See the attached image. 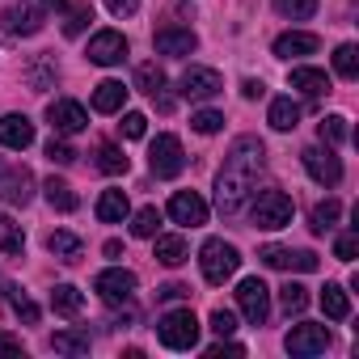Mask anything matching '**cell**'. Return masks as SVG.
<instances>
[{"label":"cell","instance_id":"cell-1","mask_svg":"<svg viewBox=\"0 0 359 359\" xmlns=\"http://www.w3.org/2000/svg\"><path fill=\"white\" fill-rule=\"evenodd\" d=\"M262 156H266V148H262L254 135H241V140L233 144V152H229V161H224V169H220V177H216V208H220L224 216L241 212V203L254 195L258 173H262Z\"/></svg>","mask_w":359,"mask_h":359},{"label":"cell","instance_id":"cell-2","mask_svg":"<svg viewBox=\"0 0 359 359\" xmlns=\"http://www.w3.org/2000/svg\"><path fill=\"white\" fill-rule=\"evenodd\" d=\"M199 266H203V279L220 287L224 279H233V275H237L241 254H237V245H229V241L212 237V241H203V250H199Z\"/></svg>","mask_w":359,"mask_h":359},{"label":"cell","instance_id":"cell-3","mask_svg":"<svg viewBox=\"0 0 359 359\" xmlns=\"http://www.w3.org/2000/svg\"><path fill=\"white\" fill-rule=\"evenodd\" d=\"M156 338H161L169 351H191V346H199V317H195L191 309H173V313L161 317Z\"/></svg>","mask_w":359,"mask_h":359},{"label":"cell","instance_id":"cell-4","mask_svg":"<svg viewBox=\"0 0 359 359\" xmlns=\"http://www.w3.org/2000/svg\"><path fill=\"white\" fill-rule=\"evenodd\" d=\"M292 212H296V203L283 191H258V199L250 208L258 229H283V224H292Z\"/></svg>","mask_w":359,"mask_h":359},{"label":"cell","instance_id":"cell-5","mask_svg":"<svg viewBox=\"0 0 359 359\" xmlns=\"http://www.w3.org/2000/svg\"><path fill=\"white\" fill-rule=\"evenodd\" d=\"M148 165L156 177H177L187 169V156H182V140L177 135H156L148 144Z\"/></svg>","mask_w":359,"mask_h":359},{"label":"cell","instance_id":"cell-6","mask_svg":"<svg viewBox=\"0 0 359 359\" xmlns=\"http://www.w3.org/2000/svg\"><path fill=\"white\" fill-rule=\"evenodd\" d=\"M237 304H241L250 325H266V317H271V287L262 279H241L237 283Z\"/></svg>","mask_w":359,"mask_h":359},{"label":"cell","instance_id":"cell-7","mask_svg":"<svg viewBox=\"0 0 359 359\" xmlns=\"http://www.w3.org/2000/svg\"><path fill=\"white\" fill-rule=\"evenodd\" d=\"M300 161H304V169L317 187H338L342 182V161L334 156V148H304Z\"/></svg>","mask_w":359,"mask_h":359},{"label":"cell","instance_id":"cell-8","mask_svg":"<svg viewBox=\"0 0 359 359\" xmlns=\"http://www.w3.org/2000/svg\"><path fill=\"white\" fill-rule=\"evenodd\" d=\"M93 292L106 300V304H131V296H135V275L131 271H123V266H114V271H102L97 279H93Z\"/></svg>","mask_w":359,"mask_h":359},{"label":"cell","instance_id":"cell-9","mask_svg":"<svg viewBox=\"0 0 359 359\" xmlns=\"http://www.w3.org/2000/svg\"><path fill=\"white\" fill-rule=\"evenodd\" d=\"M47 123L55 127V135H76V131H85V127H89V114H85V106H81V102L60 97V102H51V106H47Z\"/></svg>","mask_w":359,"mask_h":359},{"label":"cell","instance_id":"cell-10","mask_svg":"<svg viewBox=\"0 0 359 359\" xmlns=\"http://www.w3.org/2000/svg\"><path fill=\"white\" fill-rule=\"evenodd\" d=\"M283 342H287V351H292V355H321V351L330 346V330H325V325L304 321V325H292Z\"/></svg>","mask_w":359,"mask_h":359},{"label":"cell","instance_id":"cell-11","mask_svg":"<svg viewBox=\"0 0 359 359\" xmlns=\"http://www.w3.org/2000/svg\"><path fill=\"white\" fill-rule=\"evenodd\" d=\"M169 216H173V224L199 229V224H208V203H203V195H195V191H177V195L169 199Z\"/></svg>","mask_w":359,"mask_h":359},{"label":"cell","instance_id":"cell-12","mask_svg":"<svg viewBox=\"0 0 359 359\" xmlns=\"http://www.w3.org/2000/svg\"><path fill=\"white\" fill-rule=\"evenodd\" d=\"M93 64H102V68H110V64H123L127 60V39L118 34V30H102V34H93L89 39V51H85Z\"/></svg>","mask_w":359,"mask_h":359},{"label":"cell","instance_id":"cell-13","mask_svg":"<svg viewBox=\"0 0 359 359\" xmlns=\"http://www.w3.org/2000/svg\"><path fill=\"white\" fill-rule=\"evenodd\" d=\"M220 89H224V81L216 68H187V76H182V97H191V102H212Z\"/></svg>","mask_w":359,"mask_h":359},{"label":"cell","instance_id":"cell-14","mask_svg":"<svg viewBox=\"0 0 359 359\" xmlns=\"http://www.w3.org/2000/svg\"><path fill=\"white\" fill-rule=\"evenodd\" d=\"M266 266H275V271H317V254L313 250H283V245H266L262 254H258Z\"/></svg>","mask_w":359,"mask_h":359},{"label":"cell","instance_id":"cell-15","mask_svg":"<svg viewBox=\"0 0 359 359\" xmlns=\"http://www.w3.org/2000/svg\"><path fill=\"white\" fill-rule=\"evenodd\" d=\"M152 43H156L161 55H191V51L199 47V39H195L191 26H161V30L152 34Z\"/></svg>","mask_w":359,"mask_h":359},{"label":"cell","instance_id":"cell-16","mask_svg":"<svg viewBox=\"0 0 359 359\" xmlns=\"http://www.w3.org/2000/svg\"><path fill=\"white\" fill-rule=\"evenodd\" d=\"M0 199H9V203H30L34 199V173L30 169H9V173H0Z\"/></svg>","mask_w":359,"mask_h":359},{"label":"cell","instance_id":"cell-17","mask_svg":"<svg viewBox=\"0 0 359 359\" xmlns=\"http://www.w3.org/2000/svg\"><path fill=\"white\" fill-rule=\"evenodd\" d=\"M34 144V123L26 114H5L0 118V148H30Z\"/></svg>","mask_w":359,"mask_h":359},{"label":"cell","instance_id":"cell-18","mask_svg":"<svg viewBox=\"0 0 359 359\" xmlns=\"http://www.w3.org/2000/svg\"><path fill=\"white\" fill-rule=\"evenodd\" d=\"M0 26H5V34H22V39H30V34H39L43 30V9H5V18H0Z\"/></svg>","mask_w":359,"mask_h":359},{"label":"cell","instance_id":"cell-19","mask_svg":"<svg viewBox=\"0 0 359 359\" xmlns=\"http://www.w3.org/2000/svg\"><path fill=\"white\" fill-rule=\"evenodd\" d=\"M317 47H321V39H317V34H309V30H287V34H279V39H275V55H279V60L313 55Z\"/></svg>","mask_w":359,"mask_h":359},{"label":"cell","instance_id":"cell-20","mask_svg":"<svg viewBox=\"0 0 359 359\" xmlns=\"http://www.w3.org/2000/svg\"><path fill=\"white\" fill-rule=\"evenodd\" d=\"M135 85H140L152 102H161V110H169V106H173V102L165 97V72H161L156 64H140V68H135Z\"/></svg>","mask_w":359,"mask_h":359},{"label":"cell","instance_id":"cell-21","mask_svg":"<svg viewBox=\"0 0 359 359\" xmlns=\"http://www.w3.org/2000/svg\"><path fill=\"white\" fill-rule=\"evenodd\" d=\"M123 106H127V85H123V81H102V85L93 89V110L114 114V110H123Z\"/></svg>","mask_w":359,"mask_h":359},{"label":"cell","instance_id":"cell-22","mask_svg":"<svg viewBox=\"0 0 359 359\" xmlns=\"http://www.w3.org/2000/svg\"><path fill=\"white\" fill-rule=\"evenodd\" d=\"M292 89H300L304 97H321L330 93V76L321 68H292Z\"/></svg>","mask_w":359,"mask_h":359},{"label":"cell","instance_id":"cell-23","mask_svg":"<svg viewBox=\"0 0 359 359\" xmlns=\"http://www.w3.org/2000/svg\"><path fill=\"white\" fill-rule=\"evenodd\" d=\"M43 191H47V203H51L55 212H76V208H81L76 191L64 182V177H47V182H43Z\"/></svg>","mask_w":359,"mask_h":359},{"label":"cell","instance_id":"cell-24","mask_svg":"<svg viewBox=\"0 0 359 359\" xmlns=\"http://www.w3.org/2000/svg\"><path fill=\"white\" fill-rule=\"evenodd\" d=\"M266 123H271L275 131H296V123H300V106H296L292 97H275V102H271Z\"/></svg>","mask_w":359,"mask_h":359},{"label":"cell","instance_id":"cell-25","mask_svg":"<svg viewBox=\"0 0 359 359\" xmlns=\"http://www.w3.org/2000/svg\"><path fill=\"white\" fill-rule=\"evenodd\" d=\"M97 220H102V224H123V220H127V195H123V191H102V199H97Z\"/></svg>","mask_w":359,"mask_h":359},{"label":"cell","instance_id":"cell-26","mask_svg":"<svg viewBox=\"0 0 359 359\" xmlns=\"http://www.w3.org/2000/svg\"><path fill=\"white\" fill-rule=\"evenodd\" d=\"M26 250V233H22V224L9 216V212H0V254H22Z\"/></svg>","mask_w":359,"mask_h":359},{"label":"cell","instance_id":"cell-27","mask_svg":"<svg viewBox=\"0 0 359 359\" xmlns=\"http://www.w3.org/2000/svg\"><path fill=\"white\" fill-rule=\"evenodd\" d=\"M156 262L161 266H182L187 262V237H177V233L156 237Z\"/></svg>","mask_w":359,"mask_h":359},{"label":"cell","instance_id":"cell-28","mask_svg":"<svg viewBox=\"0 0 359 359\" xmlns=\"http://www.w3.org/2000/svg\"><path fill=\"white\" fill-rule=\"evenodd\" d=\"M321 309H325V317H334V321H346V317H351V300H346V292H342L338 283H325V287H321Z\"/></svg>","mask_w":359,"mask_h":359},{"label":"cell","instance_id":"cell-29","mask_svg":"<svg viewBox=\"0 0 359 359\" xmlns=\"http://www.w3.org/2000/svg\"><path fill=\"white\" fill-rule=\"evenodd\" d=\"M338 216H342V203H338V199H325V203H317V208H313L309 229H313V233H330V229L338 224Z\"/></svg>","mask_w":359,"mask_h":359},{"label":"cell","instance_id":"cell-30","mask_svg":"<svg viewBox=\"0 0 359 359\" xmlns=\"http://www.w3.org/2000/svg\"><path fill=\"white\" fill-rule=\"evenodd\" d=\"M47 250H51L60 262H76V258H81V237H76V233H51V237H47Z\"/></svg>","mask_w":359,"mask_h":359},{"label":"cell","instance_id":"cell-31","mask_svg":"<svg viewBox=\"0 0 359 359\" xmlns=\"http://www.w3.org/2000/svg\"><path fill=\"white\" fill-rule=\"evenodd\" d=\"M51 309H55L60 317H76V313H81V292H76L72 283L51 287Z\"/></svg>","mask_w":359,"mask_h":359},{"label":"cell","instance_id":"cell-32","mask_svg":"<svg viewBox=\"0 0 359 359\" xmlns=\"http://www.w3.org/2000/svg\"><path fill=\"white\" fill-rule=\"evenodd\" d=\"M51 351H64V355H89V334L85 330H60L51 338Z\"/></svg>","mask_w":359,"mask_h":359},{"label":"cell","instance_id":"cell-33","mask_svg":"<svg viewBox=\"0 0 359 359\" xmlns=\"http://www.w3.org/2000/svg\"><path fill=\"white\" fill-rule=\"evenodd\" d=\"M334 72H338L342 81H355V76H359V51H355V43H342V47L334 51Z\"/></svg>","mask_w":359,"mask_h":359},{"label":"cell","instance_id":"cell-34","mask_svg":"<svg viewBox=\"0 0 359 359\" xmlns=\"http://www.w3.org/2000/svg\"><path fill=\"white\" fill-rule=\"evenodd\" d=\"M279 304H283L287 317H292V313H304V309H309V287H300V283H283V287H279Z\"/></svg>","mask_w":359,"mask_h":359},{"label":"cell","instance_id":"cell-35","mask_svg":"<svg viewBox=\"0 0 359 359\" xmlns=\"http://www.w3.org/2000/svg\"><path fill=\"white\" fill-rule=\"evenodd\" d=\"M9 304H13V313H18L26 325H39V317H43V313H39V304H34V300H30V296H26L18 283L9 287Z\"/></svg>","mask_w":359,"mask_h":359},{"label":"cell","instance_id":"cell-36","mask_svg":"<svg viewBox=\"0 0 359 359\" xmlns=\"http://www.w3.org/2000/svg\"><path fill=\"white\" fill-rule=\"evenodd\" d=\"M89 22H93V5H89V0H81V5H72V9H68L64 34H68V39H76V34H81V30H85Z\"/></svg>","mask_w":359,"mask_h":359},{"label":"cell","instance_id":"cell-37","mask_svg":"<svg viewBox=\"0 0 359 359\" xmlns=\"http://www.w3.org/2000/svg\"><path fill=\"white\" fill-rule=\"evenodd\" d=\"M97 169H102V173H127V156H123V148L102 144V148H97Z\"/></svg>","mask_w":359,"mask_h":359},{"label":"cell","instance_id":"cell-38","mask_svg":"<svg viewBox=\"0 0 359 359\" xmlns=\"http://www.w3.org/2000/svg\"><path fill=\"white\" fill-rule=\"evenodd\" d=\"M275 9L283 18H292V22H309L317 13V0H275Z\"/></svg>","mask_w":359,"mask_h":359},{"label":"cell","instance_id":"cell-39","mask_svg":"<svg viewBox=\"0 0 359 359\" xmlns=\"http://www.w3.org/2000/svg\"><path fill=\"white\" fill-rule=\"evenodd\" d=\"M317 135H321V144H342L346 140V118L342 114H330V118H321V127H317Z\"/></svg>","mask_w":359,"mask_h":359},{"label":"cell","instance_id":"cell-40","mask_svg":"<svg viewBox=\"0 0 359 359\" xmlns=\"http://www.w3.org/2000/svg\"><path fill=\"white\" fill-rule=\"evenodd\" d=\"M156 229H161V212L156 208H140L135 220H131V233L135 237H156Z\"/></svg>","mask_w":359,"mask_h":359},{"label":"cell","instance_id":"cell-41","mask_svg":"<svg viewBox=\"0 0 359 359\" xmlns=\"http://www.w3.org/2000/svg\"><path fill=\"white\" fill-rule=\"evenodd\" d=\"M118 131H123L127 140H144V135H148V118H144L140 110H131V114H123V123H118Z\"/></svg>","mask_w":359,"mask_h":359},{"label":"cell","instance_id":"cell-42","mask_svg":"<svg viewBox=\"0 0 359 359\" xmlns=\"http://www.w3.org/2000/svg\"><path fill=\"white\" fill-rule=\"evenodd\" d=\"M191 127H195L199 135H216V131L224 127V114H216V110H199V114L191 118Z\"/></svg>","mask_w":359,"mask_h":359},{"label":"cell","instance_id":"cell-43","mask_svg":"<svg viewBox=\"0 0 359 359\" xmlns=\"http://www.w3.org/2000/svg\"><path fill=\"white\" fill-rule=\"evenodd\" d=\"M47 156H51V161H55V165H72V161H76V148H72V144H64V140H55V135H51V140H47Z\"/></svg>","mask_w":359,"mask_h":359},{"label":"cell","instance_id":"cell-44","mask_svg":"<svg viewBox=\"0 0 359 359\" xmlns=\"http://www.w3.org/2000/svg\"><path fill=\"white\" fill-rule=\"evenodd\" d=\"M233 330H237V317H233L229 309H216V313H212V334H220V338H229Z\"/></svg>","mask_w":359,"mask_h":359},{"label":"cell","instance_id":"cell-45","mask_svg":"<svg viewBox=\"0 0 359 359\" xmlns=\"http://www.w3.org/2000/svg\"><path fill=\"white\" fill-rule=\"evenodd\" d=\"M334 254H338L342 262H355V254H359V237H355V233L338 237V241H334Z\"/></svg>","mask_w":359,"mask_h":359},{"label":"cell","instance_id":"cell-46","mask_svg":"<svg viewBox=\"0 0 359 359\" xmlns=\"http://www.w3.org/2000/svg\"><path fill=\"white\" fill-rule=\"evenodd\" d=\"M106 9H110L114 18H131V13L140 9V0H106Z\"/></svg>","mask_w":359,"mask_h":359},{"label":"cell","instance_id":"cell-47","mask_svg":"<svg viewBox=\"0 0 359 359\" xmlns=\"http://www.w3.org/2000/svg\"><path fill=\"white\" fill-rule=\"evenodd\" d=\"M208 355H212V359H220V355H245V346H241V342H224V338H220L216 346H208Z\"/></svg>","mask_w":359,"mask_h":359},{"label":"cell","instance_id":"cell-48","mask_svg":"<svg viewBox=\"0 0 359 359\" xmlns=\"http://www.w3.org/2000/svg\"><path fill=\"white\" fill-rule=\"evenodd\" d=\"M182 296H191V287H187V283H165V287L156 292V300H182Z\"/></svg>","mask_w":359,"mask_h":359},{"label":"cell","instance_id":"cell-49","mask_svg":"<svg viewBox=\"0 0 359 359\" xmlns=\"http://www.w3.org/2000/svg\"><path fill=\"white\" fill-rule=\"evenodd\" d=\"M18 351H22V338H13V334L0 330V355H18Z\"/></svg>","mask_w":359,"mask_h":359},{"label":"cell","instance_id":"cell-50","mask_svg":"<svg viewBox=\"0 0 359 359\" xmlns=\"http://www.w3.org/2000/svg\"><path fill=\"white\" fill-rule=\"evenodd\" d=\"M241 93H245V97H262L266 89H262V81H245V85H241Z\"/></svg>","mask_w":359,"mask_h":359},{"label":"cell","instance_id":"cell-51","mask_svg":"<svg viewBox=\"0 0 359 359\" xmlns=\"http://www.w3.org/2000/svg\"><path fill=\"white\" fill-rule=\"evenodd\" d=\"M43 9H64V0H43Z\"/></svg>","mask_w":359,"mask_h":359}]
</instances>
